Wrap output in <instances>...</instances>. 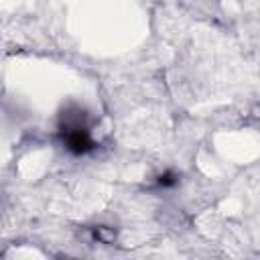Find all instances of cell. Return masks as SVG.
Segmentation results:
<instances>
[{
	"label": "cell",
	"mask_w": 260,
	"mask_h": 260,
	"mask_svg": "<svg viewBox=\"0 0 260 260\" xmlns=\"http://www.w3.org/2000/svg\"><path fill=\"white\" fill-rule=\"evenodd\" d=\"M59 136L65 148L75 154H83L95 146L87 126V114L79 106H69L63 110L59 120Z\"/></svg>",
	"instance_id": "1"
},
{
	"label": "cell",
	"mask_w": 260,
	"mask_h": 260,
	"mask_svg": "<svg viewBox=\"0 0 260 260\" xmlns=\"http://www.w3.org/2000/svg\"><path fill=\"white\" fill-rule=\"evenodd\" d=\"M93 236L98 238V242H114V238H116V234L112 232V230H108V228H95L93 230Z\"/></svg>",
	"instance_id": "2"
},
{
	"label": "cell",
	"mask_w": 260,
	"mask_h": 260,
	"mask_svg": "<svg viewBox=\"0 0 260 260\" xmlns=\"http://www.w3.org/2000/svg\"><path fill=\"white\" fill-rule=\"evenodd\" d=\"M160 187H169V185H175L177 183V179H175V175L173 173H165V175H160L158 177V181H156Z\"/></svg>",
	"instance_id": "3"
}]
</instances>
